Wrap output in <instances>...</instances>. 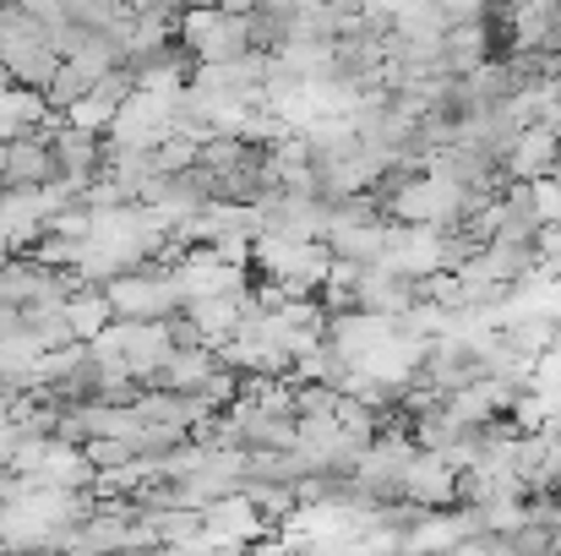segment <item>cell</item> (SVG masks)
Returning <instances> with one entry per match:
<instances>
[{
  "instance_id": "277c9868",
  "label": "cell",
  "mask_w": 561,
  "mask_h": 556,
  "mask_svg": "<svg viewBox=\"0 0 561 556\" xmlns=\"http://www.w3.org/2000/svg\"><path fill=\"white\" fill-rule=\"evenodd\" d=\"M403 502L420 513H453L458 508V469L447 464V453H414L409 475H403Z\"/></svg>"
},
{
  "instance_id": "2e32d148",
  "label": "cell",
  "mask_w": 561,
  "mask_h": 556,
  "mask_svg": "<svg viewBox=\"0 0 561 556\" xmlns=\"http://www.w3.org/2000/svg\"><path fill=\"white\" fill-rule=\"evenodd\" d=\"M16 339H22V311L0 306V350H5V344H16Z\"/></svg>"
},
{
  "instance_id": "5b68a950",
  "label": "cell",
  "mask_w": 561,
  "mask_h": 556,
  "mask_svg": "<svg viewBox=\"0 0 561 556\" xmlns=\"http://www.w3.org/2000/svg\"><path fill=\"white\" fill-rule=\"evenodd\" d=\"M561 164V137L551 126H529L518 132V143L507 148L502 159V181L507 185H535V181H551Z\"/></svg>"
},
{
  "instance_id": "3957f363",
  "label": "cell",
  "mask_w": 561,
  "mask_h": 556,
  "mask_svg": "<svg viewBox=\"0 0 561 556\" xmlns=\"http://www.w3.org/2000/svg\"><path fill=\"white\" fill-rule=\"evenodd\" d=\"M333 218H339V207H328L322 196H289V191H278L262 207V235L267 240H289V246H328Z\"/></svg>"
},
{
  "instance_id": "9c48e42d",
  "label": "cell",
  "mask_w": 561,
  "mask_h": 556,
  "mask_svg": "<svg viewBox=\"0 0 561 556\" xmlns=\"http://www.w3.org/2000/svg\"><path fill=\"white\" fill-rule=\"evenodd\" d=\"M414 306H420V284L414 279H398L387 268H366L360 273V311L387 317V322H403Z\"/></svg>"
},
{
  "instance_id": "7c38bea8",
  "label": "cell",
  "mask_w": 561,
  "mask_h": 556,
  "mask_svg": "<svg viewBox=\"0 0 561 556\" xmlns=\"http://www.w3.org/2000/svg\"><path fill=\"white\" fill-rule=\"evenodd\" d=\"M218 371V355L207 350V344H196V350H175L170 355V366L153 376V387L159 393H202V382Z\"/></svg>"
},
{
  "instance_id": "8fae6325",
  "label": "cell",
  "mask_w": 561,
  "mask_h": 556,
  "mask_svg": "<svg viewBox=\"0 0 561 556\" xmlns=\"http://www.w3.org/2000/svg\"><path fill=\"white\" fill-rule=\"evenodd\" d=\"M66 322H71V339H77V344H99V339L115 328V306H110L104 290L77 284V290L66 295Z\"/></svg>"
},
{
  "instance_id": "5bb4252c",
  "label": "cell",
  "mask_w": 561,
  "mask_h": 556,
  "mask_svg": "<svg viewBox=\"0 0 561 556\" xmlns=\"http://www.w3.org/2000/svg\"><path fill=\"white\" fill-rule=\"evenodd\" d=\"M49 447H55L49 436H22V442H16V453H11V469H16V475H38V469H44V458H49Z\"/></svg>"
},
{
  "instance_id": "6da1fadb",
  "label": "cell",
  "mask_w": 561,
  "mask_h": 556,
  "mask_svg": "<svg viewBox=\"0 0 561 556\" xmlns=\"http://www.w3.org/2000/svg\"><path fill=\"white\" fill-rule=\"evenodd\" d=\"M181 49L196 66H234V60L256 55L251 5H196V11H181Z\"/></svg>"
},
{
  "instance_id": "7a4b0ae2",
  "label": "cell",
  "mask_w": 561,
  "mask_h": 556,
  "mask_svg": "<svg viewBox=\"0 0 561 556\" xmlns=\"http://www.w3.org/2000/svg\"><path fill=\"white\" fill-rule=\"evenodd\" d=\"M104 295H110V306H115V322H175V317L186 311V295H181L175 273H164V268L126 273V279H115Z\"/></svg>"
},
{
  "instance_id": "ac0fdd59",
  "label": "cell",
  "mask_w": 561,
  "mask_h": 556,
  "mask_svg": "<svg viewBox=\"0 0 561 556\" xmlns=\"http://www.w3.org/2000/svg\"><path fill=\"white\" fill-rule=\"evenodd\" d=\"M0 33H5V5H0Z\"/></svg>"
},
{
  "instance_id": "8992f818",
  "label": "cell",
  "mask_w": 561,
  "mask_h": 556,
  "mask_svg": "<svg viewBox=\"0 0 561 556\" xmlns=\"http://www.w3.org/2000/svg\"><path fill=\"white\" fill-rule=\"evenodd\" d=\"M104 137H88V132H77V126H66L60 121V132L49 137V154H55V181H66V185H88L104 175Z\"/></svg>"
},
{
  "instance_id": "30bf717a",
  "label": "cell",
  "mask_w": 561,
  "mask_h": 556,
  "mask_svg": "<svg viewBox=\"0 0 561 556\" xmlns=\"http://www.w3.org/2000/svg\"><path fill=\"white\" fill-rule=\"evenodd\" d=\"M60 115L49 110L44 93L33 88H5L0 93V143H22V137H44V126H55Z\"/></svg>"
},
{
  "instance_id": "9a60e30c",
  "label": "cell",
  "mask_w": 561,
  "mask_h": 556,
  "mask_svg": "<svg viewBox=\"0 0 561 556\" xmlns=\"http://www.w3.org/2000/svg\"><path fill=\"white\" fill-rule=\"evenodd\" d=\"M540 273L551 284L561 279V229H540Z\"/></svg>"
},
{
  "instance_id": "e0dca14e",
  "label": "cell",
  "mask_w": 561,
  "mask_h": 556,
  "mask_svg": "<svg viewBox=\"0 0 561 556\" xmlns=\"http://www.w3.org/2000/svg\"><path fill=\"white\" fill-rule=\"evenodd\" d=\"M5 88H16V82H11V77H5V66H0V93H5Z\"/></svg>"
},
{
  "instance_id": "4fadbf2b",
  "label": "cell",
  "mask_w": 561,
  "mask_h": 556,
  "mask_svg": "<svg viewBox=\"0 0 561 556\" xmlns=\"http://www.w3.org/2000/svg\"><path fill=\"white\" fill-rule=\"evenodd\" d=\"M339 387L328 382H295V420H322V415H339Z\"/></svg>"
},
{
  "instance_id": "52a82bcc",
  "label": "cell",
  "mask_w": 561,
  "mask_h": 556,
  "mask_svg": "<svg viewBox=\"0 0 561 556\" xmlns=\"http://www.w3.org/2000/svg\"><path fill=\"white\" fill-rule=\"evenodd\" d=\"M202 530H207V541H213V546H256L262 535H273V524H267L245 497L213 502V508L202 513Z\"/></svg>"
},
{
  "instance_id": "ba28073f",
  "label": "cell",
  "mask_w": 561,
  "mask_h": 556,
  "mask_svg": "<svg viewBox=\"0 0 561 556\" xmlns=\"http://www.w3.org/2000/svg\"><path fill=\"white\" fill-rule=\"evenodd\" d=\"M55 185V154L44 137H22L5 143V164H0V191H44Z\"/></svg>"
}]
</instances>
